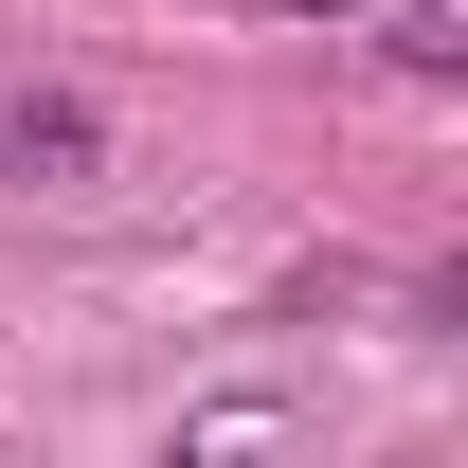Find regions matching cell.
<instances>
[{"label":"cell","mask_w":468,"mask_h":468,"mask_svg":"<svg viewBox=\"0 0 468 468\" xmlns=\"http://www.w3.org/2000/svg\"><path fill=\"white\" fill-rule=\"evenodd\" d=\"M0 180H37V198L109 180V109H90V90H18V109H0Z\"/></svg>","instance_id":"1"},{"label":"cell","mask_w":468,"mask_h":468,"mask_svg":"<svg viewBox=\"0 0 468 468\" xmlns=\"http://www.w3.org/2000/svg\"><path fill=\"white\" fill-rule=\"evenodd\" d=\"M252 451H271V397H217L198 432H180V468H252Z\"/></svg>","instance_id":"2"},{"label":"cell","mask_w":468,"mask_h":468,"mask_svg":"<svg viewBox=\"0 0 468 468\" xmlns=\"http://www.w3.org/2000/svg\"><path fill=\"white\" fill-rule=\"evenodd\" d=\"M252 18H378V0H252Z\"/></svg>","instance_id":"3"}]
</instances>
